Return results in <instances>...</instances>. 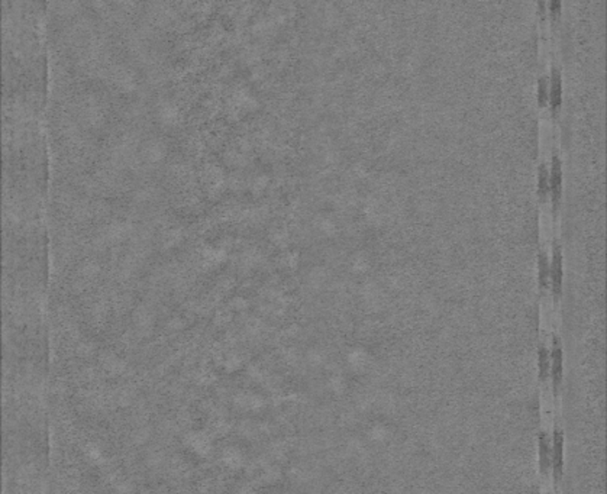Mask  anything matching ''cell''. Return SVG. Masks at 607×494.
Returning a JSON list of instances; mask_svg holds the SVG:
<instances>
[{
    "instance_id": "cell-1",
    "label": "cell",
    "mask_w": 607,
    "mask_h": 494,
    "mask_svg": "<svg viewBox=\"0 0 607 494\" xmlns=\"http://www.w3.org/2000/svg\"><path fill=\"white\" fill-rule=\"evenodd\" d=\"M130 229H132V226L128 222H113L106 228L105 233H103V241H122L128 236Z\"/></svg>"
},
{
    "instance_id": "cell-2",
    "label": "cell",
    "mask_w": 607,
    "mask_h": 494,
    "mask_svg": "<svg viewBox=\"0 0 607 494\" xmlns=\"http://www.w3.org/2000/svg\"><path fill=\"white\" fill-rule=\"evenodd\" d=\"M165 152H167V147L160 139H151L144 147V157L147 158V161L150 162H157L163 160Z\"/></svg>"
},
{
    "instance_id": "cell-3",
    "label": "cell",
    "mask_w": 607,
    "mask_h": 494,
    "mask_svg": "<svg viewBox=\"0 0 607 494\" xmlns=\"http://www.w3.org/2000/svg\"><path fill=\"white\" fill-rule=\"evenodd\" d=\"M102 361V367L105 368L106 371L112 376H119L123 373V369L126 368L125 362L115 354H105L100 358Z\"/></svg>"
},
{
    "instance_id": "cell-4",
    "label": "cell",
    "mask_w": 607,
    "mask_h": 494,
    "mask_svg": "<svg viewBox=\"0 0 607 494\" xmlns=\"http://www.w3.org/2000/svg\"><path fill=\"white\" fill-rule=\"evenodd\" d=\"M116 81L117 84L120 86V89L129 92V90H133L135 86H137V76L130 69L119 67L116 70Z\"/></svg>"
},
{
    "instance_id": "cell-5",
    "label": "cell",
    "mask_w": 607,
    "mask_h": 494,
    "mask_svg": "<svg viewBox=\"0 0 607 494\" xmlns=\"http://www.w3.org/2000/svg\"><path fill=\"white\" fill-rule=\"evenodd\" d=\"M158 116H160V119H161L163 124L173 125V124H175V122L178 120L180 112H178V107H177L174 103H171V102H164V103L160 104V107H158Z\"/></svg>"
},
{
    "instance_id": "cell-6",
    "label": "cell",
    "mask_w": 607,
    "mask_h": 494,
    "mask_svg": "<svg viewBox=\"0 0 607 494\" xmlns=\"http://www.w3.org/2000/svg\"><path fill=\"white\" fill-rule=\"evenodd\" d=\"M84 454H86L87 460L90 461L92 464H94V465H99V464L105 462L103 451L99 448L96 444H87L86 448H84Z\"/></svg>"
},
{
    "instance_id": "cell-7",
    "label": "cell",
    "mask_w": 607,
    "mask_h": 494,
    "mask_svg": "<svg viewBox=\"0 0 607 494\" xmlns=\"http://www.w3.org/2000/svg\"><path fill=\"white\" fill-rule=\"evenodd\" d=\"M99 270H100V267L96 261H86L80 267V274L86 278H92L99 273Z\"/></svg>"
},
{
    "instance_id": "cell-8",
    "label": "cell",
    "mask_w": 607,
    "mask_h": 494,
    "mask_svg": "<svg viewBox=\"0 0 607 494\" xmlns=\"http://www.w3.org/2000/svg\"><path fill=\"white\" fill-rule=\"evenodd\" d=\"M267 184H268V177H267V175H258V177H255V178L252 180L251 189H252L254 193H259V192H262V190L267 187Z\"/></svg>"
},
{
    "instance_id": "cell-9",
    "label": "cell",
    "mask_w": 607,
    "mask_h": 494,
    "mask_svg": "<svg viewBox=\"0 0 607 494\" xmlns=\"http://www.w3.org/2000/svg\"><path fill=\"white\" fill-rule=\"evenodd\" d=\"M180 238H181V232H180V230H168V232L165 233V236H164V243H165L167 246H171V245H175L177 242L180 241Z\"/></svg>"
},
{
    "instance_id": "cell-10",
    "label": "cell",
    "mask_w": 607,
    "mask_h": 494,
    "mask_svg": "<svg viewBox=\"0 0 607 494\" xmlns=\"http://www.w3.org/2000/svg\"><path fill=\"white\" fill-rule=\"evenodd\" d=\"M94 351V346L90 342H82V344L79 345V348H77V352L80 354L82 356H89L93 354Z\"/></svg>"
},
{
    "instance_id": "cell-11",
    "label": "cell",
    "mask_w": 607,
    "mask_h": 494,
    "mask_svg": "<svg viewBox=\"0 0 607 494\" xmlns=\"http://www.w3.org/2000/svg\"><path fill=\"white\" fill-rule=\"evenodd\" d=\"M232 304H234L235 307H238V309H241V307H245V306H246V304H248V303H246V300H245V299H242V297H235V299H234V303H232Z\"/></svg>"
}]
</instances>
